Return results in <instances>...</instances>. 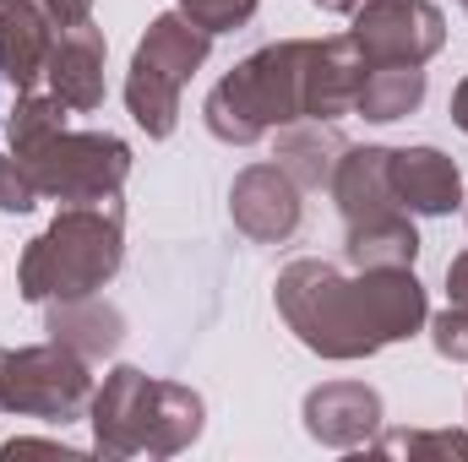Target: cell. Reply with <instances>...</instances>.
Returning <instances> with one entry per match:
<instances>
[{
	"label": "cell",
	"mask_w": 468,
	"mask_h": 462,
	"mask_svg": "<svg viewBox=\"0 0 468 462\" xmlns=\"http://www.w3.org/2000/svg\"><path fill=\"white\" fill-rule=\"evenodd\" d=\"M272 299L300 343L338 364L370 359L387 343H409L431 321V299L414 267H354L349 278L333 261L300 256L278 272Z\"/></svg>",
	"instance_id": "6da1fadb"
},
{
	"label": "cell",
	"mask_w": 468,
	"mask_h": 462,
	"mask_svg": "<svg viewBox=\"0 0 468 462\" xmlns=\"http://www.w3.org/2000/svg\"><path fill=\"white\" fill-rule=\"evenodd\" d=\"M316 49H322V38H278V44H261L256 55H245L202 104L207 131L229 147H250L283 125L311 120Z\"/></svg>",
	"instance_id": "7a4b0ae2"
},
{
	"label": "cell",
	"mask_w": 468,
	"mask_h": 462,
	"mask_svg": "<svg viewBox=\"0 0 468 462\" xmlns=\"http://www.w3.org/2000/svg\"><path fill=\"white\" fill-rule=\"evenodd\" d=\"M125 261V207L110 202H82L60 207L55 224L27 239L16 261V289L27 305H55V299H82L99 294Z\"/></svg>",
	"instance_id": "3957f363"
},
{
	"label": "cell",
	"mask_w": 468,
	"mask_h": 462,
	"mask_svg": "<svg viewBox=\"0 0 468 462\" xmlns=\"http://www.w3.org/2000/svg\"><path fill=\"white\" fill-rule=\"evenodd\" d=\"M207 55H213V33L197 27L186 11H158L147 22V33L136 38L131 71H125V110L153 142L175 136L180 93L207 66Z\"/></svg>",
	"instance_id": "277c9868"
},
{
	"label": "cell",
	"mask_w": 468,
	"mask_h": 462,
	"mask_svg": "<svg viewBox=\"0 0 468 462\" xmlns=\"http://www.w3.org/2000/svg\"><path fill=\"white\" fill-rule=\"evenodd\" d=\"M93 386H99L93 364L55 338L33 348H0V414L71 425V419H88Z\"/></svg>",
	"instance_id": "5b68a950"
},
{
	"label": "cell",
	"mask_w": 468,
	"mask_h": 462,
	"mask_svg": "<svg viewBox=\"0 0 468 462\" xmlns=\"http://www.w3.org/2000/svg\"><path fill=\"white\" fill-rule=\"evenodd\" d=\"M44 202L60 207H82V202H110L120 196V185L131 180V147L115 131H55L49 142H38L33 152H16Z\"/></svg>",
	"instance_id": "8992f818"
},
{
	"label": "cell",
	"mask_w": 468,
	"mask_h": 462,
	"mask_svg": "<svg viewBox=\"0 0 468 462\" xmlns=\"http://www.w3.org/2000/svg\"><path fill=\"white\" fill-rule=\"evenodd\" d=\"M349 38L370 66H425L447 44V16L436 0H359Z\"/></svg>",
	"instance_id": "52a82bcc"
},
{
	"label": "cell",
	"mask_w": 468,
	"mask_h": 462,
	"mask_svg": "<svg viewBox=\"0 0 468 462\" xmlns=\"http://www.w3.org/2000/svg\"><path fill=\"white\" fill-rule=\"evenodd\" d=\"M153 392H158V375H147L142 364H115L93 386L88 425H93V452L99 457H136V452H147Z\"/></svg>",
	"instance_id": "ba28073f"
},
{
	"label": "cell",
	"mask_w": 468,
	"mask_h": 462,
	"mask_svg": "<svg viewBox=\"0 0 468 462\" xmlns=\"http://www.w3.org/2000/svg\"><path fill=\"white\" fill-rule=\"evenodd\" d=\"M305 191L278 169V163H245L229 185V218L234 229L256 245H289L305 224Z\"/></svg>",
	"instance_id": "9c48e42d"
},
{
	"label": "cell",
	"mask_w": 468,
	"mask_h": 462,
	"mask_svg": "<svg viewBox=\"0 0 468 462\" xmlns=\"http://www.w3.org/2000/svg\"><path fill=\"white\" fill-rule=\"evenodd\" d=\"M305 436L322 441L327 452H354V446H370L376 430H381V392L365 386V381H322L305 392Z\"/></svg>",
	"instance_id": "30bf717a"
},
{
	"label": "cell",
	"mask_w": 468,
	"mask_h": 462,
	"mask_svg": "<svg viewBox=\"0 0 468 462\" xmlns=\"http://www.w3.org/2000/svg\"><path fill=\"white\" fill-rule=\"evenodd\" d=\"M104 55H110V44H104V27H93V16L55 33L44 82L71 115H93L104 104Z\"/></svg>",
	"instance_id": "8fae6325"
},
{
	"label": "cell",
	"mask_w": 468,
	"mask_h": 462,
	"mask_svg": "<svg viewBox=\"0 0 468 462\" xmlns=\"http://www.w3.org/2000/svg\"><path fill=\"white\" fill-rule=\"evenodd\" d=\"M392 191H398V207L414 218H447L463 207V174L431 142L392 147Z\"/></svg>",
	"instance_id": "7c38bea8"
},
{
	"label": "cell",
	"mask_w": 468,
	"mask_h": 462,
	"mask_svg": "<svg viewBox=\"0 0 468 462\" xmlns=\"http://www.w3.org/2000/svg\"><path fill=\"white\" fill-rule=\"evenodd\" d=\"M327 191H333V202H338V213H344V229L365 224V218H381V213H398L392 147H376V142L344 147V158H338Z\"/></svg>",
	"instance_id": "4fadbf2b"
},
{
	"label": "cell",
	"mask_w": 468,
	"mask_h": 462,
	"mask_svg": "<svg viewBox=\"0 0 468 462\" xmlns=\"http://www.w3.org/2000/svg\"><path fill=\"white\" fill-rule=\"evenodd\" d=\"M49 44H55V22L44 16L38 0H0V77L16 93L44 82Z\"/></svg>",
	"instance_id": "5bb4252c"
},
{
	"label": "cell",
	"mask_w": 468,
	"mask_h": 462,
	"mask_svg": "<svg viewBox=\"0 0 468 462\" xmlns=\"http://www.w3.org/2000/svg\"><path fill=\"white\" fill-rule=\"evenodd\" d=\"M44 310H49V316H44V332H49L55 343H66L71 353H82L88 364L110 359V353L125 343V316H120L110 299H99V294L55 299V305H44Z\"/></svg>",
	"instance_id": "9a60e30c"
},
{
	"label": "cell",
	"mask_w": 468,
	"mask_h": 462,
	"mask_svg": "<svg viewBox=\"0 0 468 462\" xmlns=\"http://www.w3.org/2000/svg\"><path fill=\"white\" fill-rule=\"evenodd\" d=\"M344 147L349 142L333 131V120H300V125H283V136H278V169L300 191H327Z\"/></svg>",
	"instance_id": "2e32d148"
},
{
	"label": "cell",
	"mask_w": 468,
	"mask_h": 462,
	"mask_svg": "<svg viewBox=\"0 0 468 462\" xmlns=\"http://www.w3.org/2000/svg\"><path fill=\"white\" fill-rule=\"evenodd\" d=\"M207 425V403L202 392L180 386V381H158L153 392V425H147V457H180L202 441Z\"/></svg>",
	"instance_id": "e0dca14e"
},
{
	"label": "cell",
	"mask_w": 468,
	"mask_h": 462,
	"mask_svg": "<svg viewBox=\"0 0 468 462\" xmlns=\"http://www.w3.org/2000/svg\"><path fill=\"white\" fill-rule=\"evenodd\" d=\"M349 267H414L420 261V229H414V213H381V218H365L354 224L349 239Z\"/></svg>",
	"instance_id": "ac0fdd59"
},
{
	"label": "cell",
	"mask_w": 468,
	"mask_h": 462,
	"mask_svg": "<svg viewBox=\"0 0 468 462\" xmlns=\"http://www.w3.org/2000/svg\"><path fill=\"white\" fill-rule=\"evenodd\" d=\"M420 104H425V66H370L354 115H365L370 125H392L409 120Z\"/></svg>",
	"instance_id": "d6986e66"
},
{
	"label": "cell",
	"mask_w": 468,
	"mask_h": 462,
	"mask_svg": "<svg viewBox=\"0 0 468 462\" xmlns=\"http://www.w3.org/2000/svg\"><path fill=\"white\" fill-rule=\"evenodd\" d=\"M66 104L55 99V93H38V88H27V93H16V110L5 115V147L11 152H33L38 142H49L55 131H66Z\"/></svg>",
	"instance_id": "ffe728a7"
},
{
	"label": "cell",
	"mask_w": 468,
	"mask_h": 462,
	"mask_svg": "<svg viewBox=\"0 0 468 462\" xmlns=\"http://www.w3.org/2000/svg\"><path fill=\"white\" fill-rule=\"evenodd\" d=\"M387 457H468V430H392L376 441Z\"/></svg>",
	"instance_id": "44dd1931"
},
{
	"label": "cell",
	"mask_w": 468,
	"mask_h": 462,
	"mask_svg": "<svg viewBox=\"0 0 468 462\" xmlns=\"http://www.w3.org/2000/svg\"><path fill=\"white\" fill-rule=\"evenodd\" d=\"M256 5H261V0H175V11H186V16H191L197 27H207L213 38L245 27V22L256 16Z\"/></svg>",
	"instance_id": "7402d4cb"
},
{
	"label": "cell",
	"mask_w": 468,
	"mask_h": 462,
	"mask_svg": "<svg viewBox=\"0 0 468 462\" xmlns=\"http://www.w3.org/2000/svg\"><path fill=\"white\" fill-rule=\"evenodd\" d=\"M38 202H44V196H38L33 169L5 147V152H0V213H11V218H16V213H33Z\"/></svg>",
	"instance_id": "603a6c76"
},
{
	"label": "cell",
	"mask_w": 468,
	"mask_h": 462,
	"mask_svg": "<svg viewBox=\"0 0 468 462\" xmlns=\"http://www.w3.org/2000/svg\"><path fill=\"white\" fill-rule=\"evenodd\" d=\"M425 327H431V343H436L441 359L468 364V305H447V310H436Z\"/></svg>",
	"instance_id": "cb8c5ba5"
},
{
	"label": "cell",
	"mask_w": 468,
	"mask_h": 462,
	"mask_svg": "<svg viewBox=\"0 0 468 462\" xmlns=\"http://www.w3.org/2000/svg\"><path fill=\"white\" fill-rule=\"evenodd\" d=\"M38 5H44V16H49L55 27H77V22L93 16V0H38Z\"/></svg>",
	"instance_id": "d4e9b609"
},
{
	"label": "cell",
	"mask_w": 468,
	"mask_h": 462,
	"mask_svg": "<svg viewBox=\"0 0 468 462\" xmlns=\"http://www.w3.org/2000/svg\"><path fill=\"white\" fill-rule=\"evenodd\" d=\"M447 294H452V305H468V250L447 261Z\"/></svg>",
	"instance_id": "484cf974"
},
{
	"label": "cell",
	"mask_w": 468,
	"mask_h": 462,
	"mask_svg": "<svg viewBox=\"0 0 468 462\" xmlns=\"http://www.w3.org/2000/svg\"><path fill=\"white\" fill-rule=\"evenodd\" d=\"M452 125L468 136V77L458 82V93H452Z\"/></svg>",
	"instance_id": "4316f807"
},
{
	"label": "cell",
	"mask_w": 468,
	"mask_h": 462,
	"mask_svg": "<svg viewBox=\"0 0 468 462\" xmlns=\"http://www.w3.org/2000/svg\"><path fill=\"white\" fill-rule=\"evenodd\" d=\"M311 5H322V11H333V16H349L359 0H311Z\"/></svg>",
	"instance_id": "83f0119b"
},
{
	"label": "cell",
	"mask_w": 468,
	"mask_h": 462,
	"mask_svg": "<svg viewBox=\"0 0 468 462\" xmlns=\"http://www.w3.org/2000/svg\"><path fill=\"white\" fill-rule=\"evenodd\" d=\"M463 218H468V191H463Z\"/></svg>",
	"instance_id": "f1b7e54d"
},
{
	"label": "cell",
	"mask_w": 468,
	"mask_h": 462,
	"mask_svg": "<svg viewBox=\"0 0 468 462\" xmlns=\"http://www.w3.org/2000/svg\"><path fill=\"white\" fill-rule=\"evenodd\" d=\"M458 5H463V11H468V0H458Z\"/></svg>",
	"instance_id": "f546056e"
},
{
	"label": "cell",
	"mask_w": 468,
	"mask_h": 462,
	"mask_svg": "<svg viewBox=\"0 0 468 462\" xmlns=\"http://www.w3.org/2000/svg\"><path fill=\"white\" fill-rule=\"evenodd\" d=\"M0 82H5V77H0Z\"/></svg>",
	"instance_id": "4dcf8cb0"
}]
</instances>
